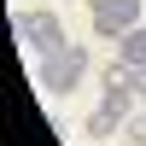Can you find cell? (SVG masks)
<instances>
[{"mask_svg": "<svg viewBox=\"0 0 146 146\" xmlns=\"http://www.w3.org/2000/svg\"><path fill=\"white\" fill-rule=\"evenodd\" d=\"M82 76H88V47H82V41L35 58V88H47V94H64V100H70V94L82 88Z\"/></svg>", "mask_w": 146, "mask_h": 146, "instance_id": "obj_1", "label": "cell"}, {"mask_svg": "<svg viewBox=\"0 0 146 146\" xmlns=\"http://www.w3.org/2000/svg\"><path fill=\"white\" fill-rule=\"evenodd\" d=\"M12 29H18V41L29 47L35 58H41V53H58V47H70L64 18H58L53 6H41V12H18V23H12Z\"/></svg>", "mask_w": 146, "mask_h": 146, "instance_id": "obj_2", "label": "cell"}, {"mask_svg": "<svg viewBox=\"0 0 146 146\" xmlns=\"http://www.w3.org/2000/svg\"><path fill=\"white\" fill-rule=\"evenodd\" d=\"M88 18H94L100 41H117V35H129L146 18V0H88Z\"/></svg>", "mask_w": 146, "mask_h": 146, "instance_id": "obj_3", "label": "cell"}, {"mask_svg": "<svg viewBox=\"0 0 146 146\" xmlns=\"http://www.w3.org/2000/svg\"><path fill=\"white\" fill-rule=\"evenodd\" d=\"M123 129H129V117H123V111H111V105H100V111L82 123V135H88V140H105V146H117V135H123Z\"/></svg>", "mask_w": 146, "mask_h": 146, "instance_id": "obj_4", "label": "cell"}, {"mask_svg": "<svg viewBox=\"0 0 146 146\" xmlns=\"http://www.w3.org/2000/svg\"><path fill=\"white\" fill-rule=\"evenodd\" d=\"M100 82H123V88L146 94V64H129V58H117V64H105V70H100Z\"/></svg>", "mask_w": 146, "mask_h": 146, "instance_id": "obj_5", "label": "cell"}, {"mask_svg": "<svg viewBox=\"0 0 146 146\" xmlns=\"http://www.w3.org/2000/svg\"><path fill=\"white\" fill-rule=\"evenodd\" d=\"M117 58H129V64H146V18H140L129 35H117Z\"/></svg>", "mask_w": 146, "mask_h": 146, "instance_id": "obj_6", "label": "cell"}, {"mask_svg": "<svg viewBox=\"0 0 146 146\" xmlns=\"http://www.w3.org/2000/svg\"><path fill=\"white\" fill-rule=\"evenodd\" d=\"M100 105H111V111H123V117H135V111H129V105H135V88H123V82H100Z\"/></svg>", "mask_w": 146, "mask_h": 146, "instance_id": "obj_7", "label": "cell"}, {"mask_svg": "<svg viewBox=\"0 0 146 146\" xmlns=\"http://www.w3.org/2000/svg\"><path fill=\"white\" fill-rule=\"evenodd\" d=\"M123 135L135 140V146H146V111H135V117H129V129H123Z\"/></svg>", "mask_w": 146, "mask_h": 146, "instance_id": "obj_8", "label": "cell"}, {"mask_svg": "<svg viewBox=\"0 0 146 146\" xmlns=\"http://www.w3.org/2000/svg\"><path fill=\"white\" fill-rule=\"evenodd\" d=\"M123 146H135V140H123Z\"/></svg>", "mask_w": 146, "mask_h": 146, "instance_id": "obj_9", "label": "cell"}]
</instances>
